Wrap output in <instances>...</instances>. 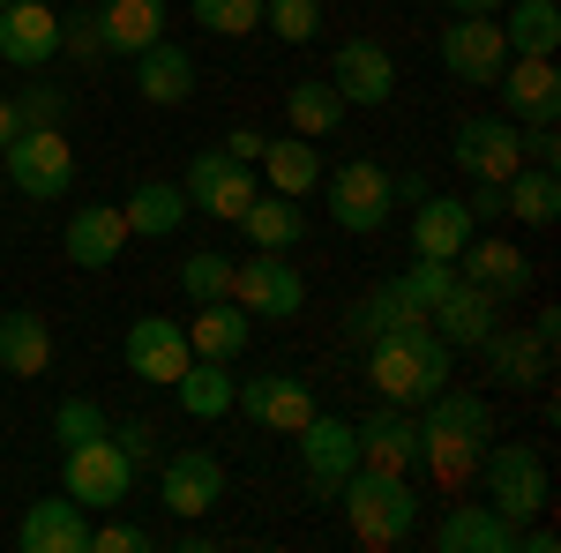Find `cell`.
I'll return each instance as SVG.
<instances>
[{
	"label": "cell",
	"instance_id": "f6af8a7d",
	"mask_svg": "<svg viewBox=\"0 0 561 553\" xmlns=\"http://www.w3.org/2000/svg\"><path fill=\"white\" fill-rule=\"evenodd\" d=\"M15 113H23V128H60L68 97H60L53 83H23V90H15Z\"/></svg>",
	"mask_w": 561,
	"mask_h": 553
},
{
	"label": "cell",
	"instance_id": "7dc6e473",
	"mask_svg": "<svg viewBox=\"0 0 561 553\" xmlns=\"http://www.w3.org/2000/svg\"><path fill=\"white\" fill-rule=\"evenodd\" d=\"M113 441H121V457H128L135 471H142V464H158V434H150L142 419H128L121 434H113Z\"/></svg>",
	"mask_w": 561,
	"mask_h": 553
},
{
	"label": "cell",
	"instance_id": "d6986e66",
	"mask_svg": "<svg viewBox=\"0 0 561 553\" xmlns=\"http://www.w3.org/2000/svg\"><path fill=\"white\" fill-rule=\"evenodd\" d=\"M457 277H472L479 292H494V299H524L539 269H531L524 247L494 240V232H472V240H465V255H457Z\"/></svg>",
	"mask_w": 561,
	"mask_h": 553
},
{
	"label": "cell",
	"instance_id": "d590c367",
	"mask_svg": "<svg viewBox=\"0 0 561 553\" xmlns=\"http://www.w3.org/2000/svg\"><path fill=\"white\" fill-rule=\"evenodd\" d=\"M352 105L330 90V76H314V83H293L285 90V120H293V135H307V142H322V135H337V120H345Z\"/></svg>",
	"mask_w": 561,
	"mask_h": 553
},
{
	"label": "cell",
	"instance_id": "c3c4849f",
	"mask_svg": "<svg viewBox=\"0 0 561 553\" xmlns=\"http://www.w3.org/2000/svg\"><path fill=\"white\" fill-rule=\"evenodd\" d=\"M524 165H561L554 128H524Z\"/></svg>",
	"mask_w": 561,
	"mask_h": 553
},
{
	"label": "cell",
	"instance_id": "e575fe53",
	"mask_svg": "<svg viewBox=\"0 0 561 553\" xmlns=\"http://www.w3.org/2000/svg\"><path fill=\"white\" fill-rule=\"evenodd\" d=\"M232 359H187V375L173 382V396H180V412L187 419H225L232 412Z\"/></svg>",
	"mask_w": 561,
	"mask_h": 553
},
{
	"label": "cell",
	"instance_id": "f907efd6",
	"mask_svg": "<svg viewBox=\"0 0 561 553\" xmlns=\"http://www.w3.org/2000/svg\"><path fill=\"white\" fill-rule=\"evenodd\" d=\"M15 135H23V113H15V97H0V150H8Z\"/></svg>",
	"mask_w": 561,
	"mask_h": 553
},
{
	"label": "cell",
	"instance_id": "ffe728a7",
	"mask_svg": "<svg viewBox=\"0 0 561 553\" xmlns=\"http://www.w3.org/2000/svg\"><path fill=\"white\" fill-rule=\"evenodd\" d=\"M330 90L345 105H389L397 97V60H389L375 38H345L337 60H330Z\"/></svg>",
	"mask_w": 561,
	"mask_h": 553
},
{
	"label": "cell",
	"instance_id": "f35d334b",
	"mask_svg": "<svg viewBox=\"0 0 561 553\" xmlns=\"http://www.w3.org/2000/svg\"><path fill=\"white\" fill-rule=\"evenodd\" d=\"M187 15L210 38H248V31H262V0H187Z\"/></svg>",
	"mask_w": 561,
	"mask_h": 553
},
{
	"label": "cell",
	"instance_id": "8992f818",
	"mask_svg": "<svg viewBox=\"0 0 561 553\" xmlns=\"http://www.w3.org/2000/svg\"><path fill=\"white\" fill-rule=\"evenodd\" d=\"M135 486V464L121 457V441L113 434H98V441H76V449H60V494L68 502H83V509H121Z\"/></svg>",
	"mask_w": 561,
	"mask_h": 553
},
{
	"label": "cell",
	"instance_id": "8fae6325",
	"mask_svg": "<svg viewBox=\"0 0 561 553\" xmlns=\"http://www.w3.org/2000/svg\"><path fill=\"white\" fill-rule=\"evenodd\" d=\"M494 97H502V120H517V128H554V120H561L554 60H539V53H510L502 76H494Z\"/></svg>",
	"mask_w": 561,
	"mask_h": 553
},
{
	"label": "cell",
	"instance_id": "ab89813d",
	"mask_svg": "<svg viewBox=\"0 0 561 553\" xmlns=\"http://www.w3.org/2000/svg\"><path fill=\"white\" fill-rule=\"evenodd\" d=\"M262 31H277L285 45H307L322 31V0H262Z\"/></svg>",
	"mask_w": 561,
	"mask_h": 553
},
{
	"label": "cell",
	"instance_id": "2e32d148",
	"mask_svg": "<svg viewBox=\"0 0 561 553\" xmlns=\"http://www.w3.org/2000/svg\"><path fill=\"white\" fill-rule=\"evenodd\" d=\"M486 352V375L494 382H510V389H539L547 375H554V337L547 330H531V322H494V337L479 344Z\"/></svg>",
	"mask_w": 561,
	"mask_h": 553
},
{
	"label": "cell",
	"instance_id": "30bf717a",
	"mask_svg": "<svg viewBox=\"0 0 561 553\" xmlns=\"http://www.w3.org/2000/svg\"><path fill=\"white\" fill-rule=\"evenodd\" d=\"M232 299H240L255 322H293V314L307 307V277L285 255L255 247L248 262H232Z\"/></svg>",
	"mask_w": 561,
	"mask_h": 553
},
{
	"label": "cell",
	"instance_id": "f546056e",
	"mask_svg": "<svg viewBox=\"0 0 561 553\" xmlns=\"http://www.w3.org/2000/svg\"><path fill=\"white\" fill-rule=\"evenodd\" d=\"M98 38H105V53L135 60L142 45L165 38V0H98Z\"/></svg>",
	"mask_w": 561,
	"mask_h": 553
},
{
	"label": "cell",
	"instance_id": "52a82bcc",
	"mask_svg": "<svg viewBox=\"0 0 561 553\" xmlns=\"http://www.w3.org/2000/svg\"><path fill=\"white\" fill-rule=\"evenodd\" d=\"M322 195H330V217H337V232H382L389 217H397V195H389V172L375 158H352V165L322 172Z\"/></svg>",
	"mask_w": 561,
	"mask_h": 553
},
{
	"label": "cell",
	"instance_id": "cb8c5ba5",
	"mask_svg": "<svg viewBox=\"0 0 561 553\" xmlns=\"http://www.w3.org/2000/svg\"><path fill=\"white\" fill-rule=\"evenodd\" d=\"M60 247H68L76 269H113L121 247H128V217H121V203H83V210L68 217Z\"/></svg>",
	"mask_w": 561,
	"mask_h": 553
},
{
	"label": "cell",
	"instance_id": "4fadbf2b",
	"mask_svg": "<svg viewBox=\"0 0 561 553\" xmlns=\"http://www.w3.org/2000/svg\"><path fill=\"white\" fill-rule=\"evenodd\" d=\"M502 60H510V38H502L494 15H449V23H442V68H449L457 83L494 90Z\"/></svg>",
	"mask_w": 561,
	"mask_h": 553
},
{
	"label": "cell",
	"instance_id": "5b68a950",
	"mask_svg": "<svg viewBox=\"0 0 561 553\" xmlns=\"http://www.w3.org/2000/svg\"><path fill=\"white\" fill-rule=\"evenodd\" d=\"M0 165H8V187H15L23 203H60V195L76 187V142L60 128H23L0 150Z\"/></svg>",
	"mask_w": 561,
	"mask_h": 553
},
{
	"label": "cell",
	"instance_id": "ee69618b",
	"mask_svg": "<svg viewBox=\"0 0 561 553\" xmlns=\"http://www.w3.org/2000/svg\"><path fill=\"white\" fill-rule=\"evenodd\" d=\"M60 53L68 60H105V38H98V8H76V15H60Z\"/></svg>",
	"mask_w": 561,
	"mask_h": 553
},
{
	"label": "cell",
	"instance_id": "9a60e30c",
	"mask_svg": "<svg viewBox=\"0 0 561 553\" xmlns=\"http://www.w3.org/2000/svg\"><path fill=\"white\" fill-rule=\"evenodd\" d=\"M121 359H128L135 382H165L173 389L187 375V359H195V344H187V322H165V314H142L128 322V344H121Z\"/></svg>",
	"mask_w": 561,
	"mask_h": 553
},
{
	"label": "cell",
	"instance_id": "f5cc1de1",
	"mask_svg": "<svg viewBox=\"0 0 561 553\" xmlns=\"http://www.w3.org/2000/svg\"><path fill=\"white\" fill-rule=\"evenodd\" d=\"M0 8H8V0H0Z\"/></svg>",
	"mask_w": 561,
	"mask_h": 553
},
{
	"label": "cell",
	"instance_id": "836d02e7",
	"mask_svg": "<svg viewBox=\"0 0 561 553\" xmlns=\"http://www.w3.org/2000/svg\"><path fill=\"white\" fill-rule=\"evenodd\" d=\"M502 217H524V224H554L561 217V180L554 165H517L510 180H502Z\"/></svg>",
	"mask_w": 561,
	"mask_h": 553
},
{
	"label": "cell",
	"instance_id": "ac0fdd59",
	"mask_svg": "<svg viewBox=\"0 0 561 553\" xmlns=\"http://www.w3.org/2000/svg\"><path fill=\"white\" fill-rule=\"evenodd\" d=\"M53 53H60V15L45 0H8L0 8V60L23 68V76H38Z\"/></svg>",
	"mask_w": 561,
	"mask_h": 553
},
{
	"label": "cell",
	"instance_id": "bcb514c9",
	"mask_svg": "<svg viewBox=\"0 0 561 553\" xmlns=\"http://www.w3.org/2000/svg\"><path fill=\"white\" fill-rule=\"evenodd\" d=\"M158 539L142 523H90V553H150Z\"/></svg>",
	"mask_w": 561,
	"mask_h": 553
},
{
	"label": "cell",
	"instance_id": "8d00e7d4",
	"mask_svg": "<svg viewBox=\"0 0 561 553\" xmlns=\"http://www.w3.org/2000/svg\"><path fill=\"white\" fill-rule=\"evenodd\" d=\"M449 285H457V262H427V255H420L412 269H404V277H389L382 292L397 299V307H404L412 322H427V314H434V299L449 292Z\"/></svg>",
	"mask_w": 561,
	"mask_h": 553
},
{
	"label": "cell",
	"instance_id": "f1b7e54d",
	"mask_svg": "<svg viewBox=\"0 0 561 553\" xmlns=\"http://www.w3.org/2000/svg\"><path fill=\"white\" fill-rule=\"evenodd\" d=\"M187 344H195V359H240L255 344V314L240 299H203L187 322Z\"/></svg>",
	"mask_w": 561,
	"mask_h": 553
},
{
	"label": "cell",
	"instance_id": "ba28073f",
	"mask_svg": "<svg viewBox=\"0 0 561 553\" xmlns=\"http://www.w3.org/2000/svg\"><path fill=\"white\" fill-rule=\"evenodd\" d=\"M449 158H457L465 180L502 187V180L524 165V128L502 120V113H472V120H457V135H449Z\"/></svg>",
	"mask_w": 561,
	"mask_h": 553
},
{
	"label": "cell",
	"instance_id": "d4e9b609",
	"mask_svg": "<svg viewBox=\"0 0 561 553\" xmlns=\"http://www.w3.org/2000/svg\"><path fill=\"white\" fill-rule=\"evenodd\" d=\"M359 464L367 471H404L420 464V412H404V404H382L375 419H359Z\"/></svg>",
	"mask_w": 561,
	"mask_h": 553
},
{
	"label": "cell",
	"instance_id": "4dcf8cb0",
	"mask_svg": "<svg viewBox=\"0 0 561 553\" xmlns=\"http://www.w3.org/2000/svg\"><path fill=\"white\" fill-rule=\"evenodd\" d=\"M255 172H262L270 195H314V187H322V150H314L307 135H277V142H262Z\"/></svg>",
	"mask_w": 561,
	"mask_h": 553
},
{
	"label": "cell",
	"instance_id": "b9f144b4",
	"mask_svg": "<svg viewBox=\"0 0 561 553\" xmlns=\"http://www.w3.org/2000/svg\"><path fill=\"white\" fill-rule=\"evenodd\" d=\"M397 322H412V314H404V307H397V299H389L382 285H375L367 299H352V314H345V337H352V344H367V337H382V330H397Z\"/></svg>",
	"mask_w": 561,
	"mask_h": 553
},
{
	"label": "cell",
	"instance_id": "d6a6232c",
	"mask_svg": "<svg viewBox=\"0 0 561 553\" xmlns=\"http://www.w3.org/2000/svg\"><path fill=\"white\" fill-rule=\"evenodd\" d=\"M0 367H8V375H23V382H38L45 367H53V330H45L38 307L0 314Z\"/></svg>",
	"mask_w": 561,
	"mask_h": 553
},
{
	"label": "cell",
	"instance_id": "7a4b0ae2",
	"mask_svg": "<svg viewBox=\"0 0 561 553\" xmlns=\"http://www.w3.org/2000/svg\"><path fill=\"white\" fill-rule=\"evenodd\" d=\"M457 375V352L434 337L427 322H397L382 337H367V382L382 404H404V412H420L434 389H449Z\"/></svg>",
	"mask_w": 561,
	"mask_h": 553
},
{
	"label": "cell",
	"instance_id": "60d3db41",
	"mask_svg": "<svg viewBox=\"0 0 561 553\" xmlns=\"http://www.w3.org/2000/svg\"><path fill=\"white\" fill-rule=\"evenodd\" d=\"M180 292L195 299H232V255H187L180 262Z\"/></svg>",
	"mask_w": 561,
	"mask_h": 553
},
{
	"label": "cell",
	"instance_id": "816d5d0a",
	"mask_svg": "<svg viewBox=\"0 0 561 553\" xmlns=\"http://www.w3.org/2000/svg\"><path fill=\"white\" fill-rule=\"evenodd\" d=\"M449 15H502V0H442Z\"/></svg>",
	"mask_w": 561,
	"mask_h": 553
},
{
	"label": "cell",
	"instance_id": "681fc988",
	"mask_svg": "<svg viewBox=\"0 0 561 553\" xmlns=\"http://www.w3.org/2000/svg\"><path fill=\"white\" fill-rule=\"evenodd\" d=\"M262 142H270L262 128H232V135H225V150H232L240 165H255V158H262Z\"/></svg>",
	"mask_w": 561,
	"mask_h": 553
},
{
	"label": "cell",
	"instance_id": "484cf974",
	"mask_svg": "<svg viewBox=\"0 0 561 553\" xmlns=\"http://www.w3.org/2000/svg\"><path fill=\"white\" fill-rule=\"evenodd\" d=\"M442 553H517V523L486 502H449V516L434 523Z\"/></svg>",
	"mask_w": 561,
	"mask_h": 553
},
{
	"label": "cell",
	"instance_id": "7bdbcfd3",
	"mask_svg": "<svg viewBox=\"0 0 561 553\" xmlns=\"http://www.w3.org/2000/svg\"><path fill=\"white\" fill-rule=\"evenodd\" d=\"M98 434H113V426H105V412H98L90 396H60V404H53V441H60V449L98 441Z\"/></svg>",
	"mask_w": 561,
	"mask_h": 553
},
{
	"label": "cell",
	"instance_id": "83f0119b",
	"mask_svg": "<svg viewBox=\"0 0 561 553\" xmlns=\"http://www.w3.org/2000/svg\"><path fill=\"white\" fill-rule=\"evenodd\" d=\"M121 217H128V240H173L195 210H187V187H180V180H135V195L121 203Z\"/></svg>",
	"mask_w": 561,
	"mask_h": 553
},
{
	"label": "cell",
	"instance_id": "5bb4252c",
	"mask_svg": "<svg viewBox=\"0 0 561 553\" xmlns=\"http://www.w3.org/2000/svg\"><path fill=\"white\" fill-rule=\"evenodd\" d=\"M232 412H248V419L270 426V434H300L322 404H314V382H307V375H255V382L232 389Z\"/></svg>",
	"mask_w": 561,
	"mask_h": 553
},
{
	"label": "cell",
	"instance_id": "1f68e13d",
	"mask_svg": "<svg viewBox=\"0 0 561 553\" xmlns=\"http://www.w3.org/2000/svg\"><path fill=\"white\" fill-rule=\"evenodd\" d=\"M240 232H248V247L293 255V247L307 240V210H300V195H255V203L240 210Z\"/></svg>",
	"mask_w": 561,
	"mask_h": 553
},
{
	"label": "cell",
	"instance_id": "e0dca14e",
	"mask_svg": "<svg viewBox=\"0 0 561 553\" xmlns=\"http://www.w3.org/2000/svg\"><path fill=\"white\" fill-rule=\"evenodd\" d=\"M494 322H502V299L479 292L472 277H457L449 292L434 299V314H427V330L449 344V352H479V344L494 337Z\"/></svg>",
	"mask_w": 561,
	"mask_h": 553
},
{
	"label": "cell",
	"instance_id": "3957f363",
	"mask_svg": "<svg viewBox=\"0 0 561 553\" xmlns=\"http://www.w3.org/2000/svg\"><path fill=\"white\" fill-rule=\"evenodd\" d=\"M330 509H345L352 539L359 546H404L412 531H420V494H412V479H397V471H352L345 486H337V502Z\"/></svg>",
	"mask_w": 561,
	"mask_h": 553
},
{
	"label": "cell",
	"instance_id": "6da1fadb",
	"mask_svg": "<svg viewBox=\"0 0 561 553\" xmlns=\"http://www.w3.org/2000/svg\"><path fill=\"white\" fill-rule=\"evenodd\" d=\"M486 441H494V404H486L479 389H434L427 404H420V464H427L449 494H465L479 479Z\"/></svg>",
	"mask_w": 561,
	"mask_h": 553
},
{
	"label": "cell",
	"instance_id": "74e56055",
	"mask_svg": "<svg viewBox=\"0 0 561 553\" xmlns=\"http://www.w3.org/2000/svg\"><path fill=\"white\" fill-rule=\"evenodd\" d=\"M502 38H510V53H539V60H554L561 8H554V0H517V15L502 23Z\"/></svg>",
	"mask_w": 561,
	"mask_h": 553
},
{
	"label": "cell",
	"instance_id": "4316f807",
	"mask_svg": "<svg viewBox=\"0 0 561 553\" xmlns=\"http://www.w3.org/2000/svg\"><path fill=\"white\" fill-rule=\"evenodd\" d=\"M135 97L142 105H187L195 97V60H187V45H173V38H158V45H142L135 53Z\"/></svg>",
	"mask_w": 561,
	"mask_h": 553
},
{
	"label": "cell",
	"instance_id": "277c9868",
	"mask_svg": "<svg viewBox=\"0 0 561 553\" xmlns=\"http://www.w3.org/2000/svg\"><path fill=\"white\" fill-rule=\"evenodd\" d=\"M479 486H486V509H502L510 523H531V516L554 509V479H547V457L531 441H486Z\"/></svg>",
	"mask_w": 561,
	"mask_h": 553
},
{
	"label": "cell",
	"instance_id": "603a6c76",
	"mask_svg": "<svg viewBox=\"0 0 561 553\" xmlns=\"http://www.w3.org/2000/svg\"><path fill=\"white\" fill-rule=\"evenodd\" d=\"M15 546L23 553H90V509L53 494V502H31L23 523H15Z\"/></svg>",
	"mask_w": 561,
	"mask_h": 553
},
{
	"label": "cell",
	"instance_id": "7c38bea8",
	"mask_svg": "<svg viewBox=\"0 0 561 553\" xmlns=\"http://www.w3.org/2000/svg\"><path fill=\"white\" fill-rule=\"evenodd\" d=\"M300 471H307V494H314V502H337V486L359 471V426L314 412V419L300 426Z\"/></svg>",
	"mask_w": 561,
	"mask_h": 553
},
{
	"label": "cell",
	"instance_id": "9c48e42d",
	"mask_svg": "<svg viewBox=\"0 0 561 553\" xmlns=\"http://www.w3.org/2000/svg\"><path fill=\"white\" fill-rule=\"evenodd\" d=\"M187 210H203V217H217V224H240V210L262 195V172L255 165H240L232 150H203L195 165H187Z\"/></svg>",
	"mask_w": 561,
	"mask_h": 553
},
{
	"label": "cell",
	"instance_id": "44dd1931",
	"mask_svg": "<svg viewBox=\"0 0 561 553\" xmlns=\"http://www.w3.org/2000/svg\"><path fill=\"white\" fill-rule=\"evenodd\" d=\"M158 494H165L173 516H210L225 502V464H217L210 449H173L165 471H158Z\"/></svg>",
	"mask_w": 561,
	"mask_h": 553
},
{
	"label": "cell",
	"instance_id": "7402d4cb",
	"mask_svg": "<svg viewBox=\"0 0 561 553\" xmlns=\"http://www.w3.org/2000/svg\"><path fill=\"white\" fill-rule=\"evenodd\" d=\"M472 232H479V217L465 210V195H420V203H412V255L457 262Z\"/></svg>",
	"mask_w": 561,
	"mask_h": 553
}]
</instances>
